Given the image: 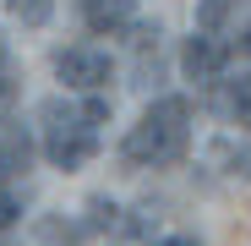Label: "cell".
Segmentation results:
<instances>
[{"instance_id": "1", "label": "cell", "mask_w": 251, "mask_h": 246, "mask_svg": "<svg viewBox=\"0 0 251 246\" xmlns=\"http://www.w3.org/2000/svg\"><path fill=\"white\" fill-rule=\"evenodd\" d=\"M186 142H191V104L186 99H158L126 132L120 153H126V164H153V170H164V164L186 159Z\"/></svg>"}, {"instance_id": "2", "label": "cell", "mask_w": 251, "mask_h": 246, "mask_svg": "<svg viewBox=\"0 0 251 246\" xmlns=\"http://www.w3.org/2000/svg\"><path fill=\"white\" fill-rule=\"evenodd\" d=\"M44 120H55V126H50V142H44V153H50L55 170H82V164L99 153V137H93L88 120H82V109L50 99V104H44Z\"/></svg>"}, {"instance_id": "3", "label": "cell", "mask_w": 251, "mask_h": 246, "mask_svg": "<svg viewBox=\"0 0 251 246\" xmlns=\"http://www.w3.org/2000/svg\"><path fill=\"white\" fill-rule=\"evenodd\" d=\"M55 77L66 88H104L109 82V55L104 50H60L55 55Z\"/></svg>"}, {"instance_id": "4", "label": "cell", "mask_w": 251, "mask_h": 246, "mask_svg": "<svg viewBox=\"0 0 251 246\" xmlns=\"http://www.w3.org/2000/svg\"><path fill=\"white\" fill-rule=\"evenodd\" d=\"M224 60H229V50L219 44V38H191V44H186V55H180V71L191 77V82H213L219 71H224Z\"/></svg>"}, {"instance_id": "5", "label": "cell", "mask_w": 251, "mask_h": 246, "mask_svg": "<svg viewBox=\"0 0 251 246\" xmlns=\"http://www.w3.org/2000/svg\"><path fill=\"white\" fill-rule=\"evenodd\" d=\"M82 17L93 33H120V27H131L137 0H82Z\"/></svg>"}, {"instance_id": "6", "label": "cell", "mask_w": 251, "mask_h": 246, "mask_svg": "<svg viewBox=\"0 0 251 246\" xmlns=\"http://www.w3.org/2000/svg\"><path fill=\"white\" fill-rule=\"evenodd\" d=\"M27 159H33L27 137H6V142H0V186H11V181L27 170Z\"/></svg>"}, {"instance_id": "7", "label": "cell", "mask_w": 251, "mask_h": 246, "mask_svg": "<svg viewBox=\"0 0 251 246\" xmlns=\"http://www.w3.org/2000/svg\"><path fill=\"white\" fill-rule=\"evenodd\" d=\"M213 159H219V164H229L235 175H246V181H251V142H219V148H213Z\"/></svg>"}, {"instance_id": "8", "label": "cell", "mask_w": 251, "mask_h": 246, "mask_svg": "<svg viewBox=\"0 0 251 246\" xmlns=\"http://www.w3.org/2000/svg\"><path fill=\"white\" fill-rule=\"evenodd\" d=\"M6 6H11V17H17L22 27H44V22H50V11H55L50 0H6Z\"/></svg>"}, {"instance_id": "9", "label": "cell", "mask_w": 251, "mask_h": 246, "mask_svg": "<svg viewBox=\"0 0 251 246\" xmlns=\"http://www.w3.org/2000/svg\"><path fill=\"white\" fill-rule=\"evenodd\" d=\"M229 6H235V0H202V6H197V27H202V33H213V27L229 17Z\"/></svg>"}, {"instance_id": "10", "label": "cell", "mask_w": 251, "mask_h": 246, "mask_svg": "<svg viewBox=\"0 0 251 246\" xmlns=\"http://www.w3.org/2000/svg\"><path fill=\"white\" fill-rule=\"evenodd\" d=\"M246 88H235V120L240 126H251V77H240Z\"/></svg>"}, {"instance_id": "11", "label": "cell", "mask_w": 251, "mask_h": 246, "mask_svg": "<svg viewBox=\"0 0 251 246\" xmlns=\"http://www.w3.org/2000/svg\"><path fill=\"white\" fill-rule=\"evenodd\" d=\"M11 219H17V197L11 186H0V230H11Z\"/></svg>"}, {"instance_id": "12", "label": "cell", "mask_w": 251, "mask_h": 246, "mask_svg": "<svg viewBox=\"0 0 251 246\" xmlns=\"http://www.w3.org/2000/svg\"><path fill=\"white\" fill-rule=\"evenodd\" d=\"M158 246H202V241H197V235H164Z\"/></svg>"}, {"instance_id": "13", "label": "cell", "mask_w": 251, "mask_h": 246, "mask_svg": "<svg viewBox=\"0 0 251 246\" xmlns=\"http://www.w3.org/2000/svg\"><path fill=\"white\" fill-rule=\"evenodd\" d=\"M6 93H11V82H6V71H0V99H6Z\"/></svg>"}, {"instance_id": "14", "label": "cell", "mask_w": 251, "mask_h": 246, "mask_svg": "<svg viewBox=\"0 0 251 246\" xmlns=\"http://www.w3.org/2000/svg\"><path fill=\"white\" fill-rule=\"evenodd\" d=\"M246 50H251V27H246Z\"/></svg>"}, {"instance_id": "15", "label": "cell", "mask_w": 251, "mask_h": 246, "mask_svg": "<svg viewBox=\"0 0 251 246\" xmlns=\"http://www.w3.org/2000/svg\"><path fill=\"white\" fill-rule=\"evenodd\" d=\"M0 60H6V50H0Z\"/></svg>"}]
</instances>
